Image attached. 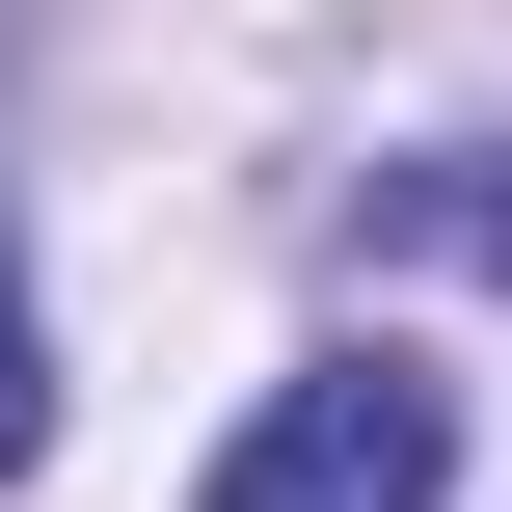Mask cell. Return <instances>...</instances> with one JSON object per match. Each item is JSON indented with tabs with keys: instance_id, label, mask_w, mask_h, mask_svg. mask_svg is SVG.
I'll return each instance as SVG.
<instances>
[{
	"instance_id": "cell-3",
	"label": "cell",
	"mask_w": 512,
	"mask_h": 512,
	"mask_svg": "<svg viewBox=\"0 0 512 512\" xmlns=\"http://www.w3.org/2000/svg\"><path fill=\"white\" fill-rule=\"evenodd\" d=\"M54 459V324H27V270H0V486Z\"/></svg>"
},
{
	"instance_id": "cell-1",
	"label": "cell",
	"mask_w": 512,
	"mask_h": 512,
	"mask_svg": "<svg viewBox=\"0 0 512 512\" xmlns=\"http://www.w3.org/2000/svg\"><path fill=\"white\" fill-rule=\"evenodd\" d=\"M189 512H459V378L432 351H324V378L243 405V459Z\"/></svg>"
},
{
	"instance_id": "cell-2",
	"label": "cell",
	"mask_w": 512,
	"mask_h": 512,
	"mask_svg": "<svg viewBox=\"0 0 512 512\" xmlns=\"http://www.w3.org/2000/svg\"><path fill=\"white\" fill-rule=\"evenodd\" d=\"M378 243H405V270H512V162H405Z\"/></svg>"
}]
</instances>
